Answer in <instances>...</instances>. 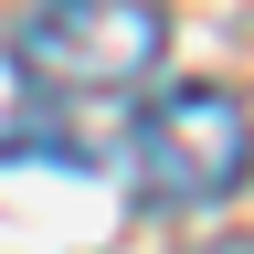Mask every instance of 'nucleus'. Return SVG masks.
Segmentation results:
<instances>
[{
  "label": "nucleus",
  "mask_w": 254,
  "mask_h": 254,
  "mask_svg": "<svg viewBox=\"0 0 254 254\" xmlns=\"http://www.w3.org/2000/svg\"><path fill=\"white\" fill-rule=\"evenodd\" d=\"M159 53H170L159 0H32L11 21V64L53 106H117L159 74Z\"/></svg>",
  "instance_id": "nucleus-1"
},
{
  "label": "nucleus",
  "mask_w": 254,
  "mask_h": 254,
  "mask_svg": "<svg viewBox=\"0 0 254 254\" xmlns=\"http://www.w3.org/2000/svg\"><path fill=\"white\" fill-rule=\"evenodd\" d=\"M127 159H138V201L212 212V201H233L244 170H254V117H244L233 85H170V95L138 106Z\"/></svg>",
  "instance_id": "nucleus-2"
}]
</instances>
